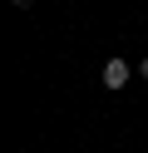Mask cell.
Returning <instances> with one entry per match:
<instances>
[{
  "mask_svg": "<svg viewBox=\"0 0 148 153\" xmlns=\"http://www.w3.org/2000/svg\"><path fill=\"white\" fill-rule=\"evenodd\" d=\"M123 84H128V64L114 54V59L104 64V89H123Z\"/></svg>",
  "mask_w": 148,
  "mask_h": 153,
  "instance_id": "1",
  "label": "cell"
},
{
  "mask_svg": "<svg viewBox=\"0 0 148 153\" xmlns=\"http://www.w3.org/2000/svg\"><path fill=\"white\" fill-rule=\"evenodd\" d=\"M10 5H20V10H30V5H35V0H10Z\"/></svg>",
  "mask_w": 148,
  "mask_h": 153,
  "instance_id": "2",
  "label": "cell"
},
{
  "mask_svg": "<svg viewBox=\"0 0 148 153\" xmlns=\"http://www.w3.org/2000/svg\"><path fill=\"white\" fill-rule=\"evenodd\" d=\"M138 74H143V79H148V54H143V64H138Z\"/></svg>",
  "mask_w": 148,
  "mask_h": 153,
  "instance_id": "3",
  "label": "cell"
}]
</instances>
